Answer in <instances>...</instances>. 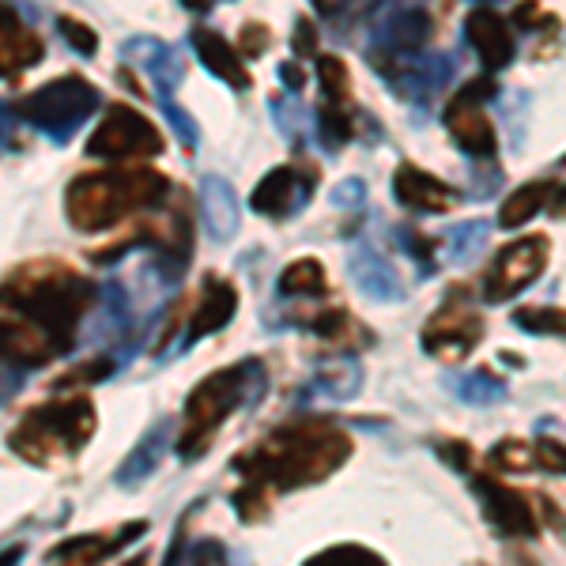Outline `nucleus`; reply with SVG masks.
<instances>
[{"mask_svg":"<svg viewBox=\"0 0 566 566\" xmlns=\"http://www.w3.org/2000/svg\"><path fill=\"white\" fill-rule=\"evenodd\" d=\"M98 103H103V98H98L95 84H87L84 76H61V80H53V84H42L39 91H31V95H23L20 103H15V114H20L27 125H34V129L57 136V140H69V136L95 114Z\"/></svg>","mask_w":566,"mask_h":566,"instance_id":"nucleus-6","label":"nucleus"},{"mask_svg":"<svg viewBox=\"0 0 566 566\" xmlns=\"http://www.w3.org/2000/svg\"><path fill=\"white\" fill-rule=\"evenodd\" d=\"M348 453H352V438L340 427L322 423V419H303V423L272 431L250 453H242L234 461V469L245 480L261 483V488L291 491L333 476L348 461Z\"/></svg>","mask_w":566,"mask_h":566,"instance_id":"nucleus-2","label":"nucleus"},{"mask_svg":"<svg viewBox=\"0 0 566 566\" xmlns=\"http://www.w3.org/2000/svg\"><path fill=\"white\" fill-rule=\"evenodd\" d=\"M4 133H8V125H4V109H0V140H4Z\"/></svg>","mask_w":566,"mask_h":566,"instance_id":"nucleus-44","label":"nucleus"},{"mask_svg":"<svg viewBox=\"0 0 566 566\" xmlns=\"http://www.w3.org/2000/svg\"><path fill=\"white\" fill-rule=\"evenodd\" d=\"M458 397L464 400V405H480V408L499 405V400L506 397V381L495 378L491 370H476L464 381H458Z\"/></svg>","mask_w":566,"mask_h":566,"instance_id":"nucleus-30","label":"nucleus"},{"mask_svg":"<svg viewBox=\"0 0 566 566\" xmlns=\"http://www.w3.org/2000/svg\"><path fill=\"white\" fill-rule=\"evenodd\" d=\"M547 197H552V186H547V181H528V186L514 189V193L506 197V205H502L499 223L502 227H522V223H528V219H533L547 205Z\"/></svg>","mask_w":566,"mask_h":566,"instance_id":"nucleus-24","label":"nucleus"},{"mask_svg":"<svg viewBox=\"0 0 566 566\" xmlns=\"http://www.w3.org/2000/svg\"><path fill=\"white\" fill-rule=\"evenodd\" d=\"M314 389L325 392L328 400H352L355 392L363 389V370L355 359H340V363H328V367L314 378Z\"/></svg>","mask_w":566,"mask_h":566,"instance_id":"nucleus-25","label":"nucleus"},{"mask_svg":"<svg viewBox=\"0 0 566 566\" xmlns=\"http://www.w3.org/2000/svg\"><path fill=\"white\" fill-rule=\"evenodd\" d=\"M488 234H491L488 219H472V223L450 227V234H446V242H450V261L453 264H469L483 250V245H488Z\"/></svg>","mask_w":566,"mask_h":566,"instance_id":"nucleus-26","label":"nucleus"},{"mask_svg":"<svg viewBox=\"0 0 566 566\" xmlns=\"http://www.w3.org/2000/svg\"><path fill=\"white\" fill-rule=\"evenodd\" d=\"M91 434H95V408H91L87 397H72L31 408L12 427L8 446L23 461L45 469V464H57L61 458H72V453L84 450Z\"/></svg>","mask_w":566,"mask_h":566,"instance_id":"nucleus-5","label":"nucleus"},{"mask_svg":"<svg viewBox=\"0 0 566 566\" xmlns=\"http://www.w3.org/2000/svg\"><path fill=\"white\" fill-rule=\"evenodd\" d=\"M170 193V181L151 167H117V170H95L69 186L65 212L76 231H106L122 223L125 216L155 208Z\"/></svg>","mask_w":566,"mask_h":566,"instance_id":"nucleus-3","label":"nucleus"},{"mask_svg":"<svg viewBox=\"0 0 566 566\" xmlns=\"http://www.w3.org/2000/svg\"><path fill=\"white\" fill-rule=\"evenodd\" d=\"M483 336V322L476 310L461 306V303H446L423 328V348L434 359L446 363H461L464 355L476 348V340Z\"/></svg>","mask_w":566,"mask_h":566,"instance_id":"nucleus-10","label":"nucleus"},{"mask_svg":"<svg viewBox=\"0 0 566 566\" xmlns=\"http://www.w3.org/2000/svg\"><path fill=\"white\" fill-rule=\"evenodd\" d=\"M148 533V522H133L129 528H122L117 536H76V541L57 547V559L65 566H98L103 559L117 552V547L133 544L136 536Z\"/></svg>","mask_w":566,"mask_h":566,"instance_id":"nucleus-22","label":"nucleus"},{"mask_svg":"<svg viewBox=\"0 0 566 566\" xmlns=\"http://www.w3.org/2000/svg\"><path fill=\"white\" fill-rule=\"evenodd\" d=\"M514 325L536 336H566V310H522V314H514Z\"/></svg>","mask_w":566,"mask_h":566,"instance_id":"nucleus-32","label":"nucleus"},{"mask_svg":"<svg viewBox=\"0 0 566 566\" xmlns=\"http://www.w3.org/2000/svg\"><path fill=\"white\" fill-rule=\"evenodd\" d=\"M129 53L144 61V69L151 72L155 87H159V98L163 103H175V87L181 84V61L175 50H167V45H159L155 39H136L129 45Z\"/></svg>","mask_w":566,"mask_h":566,"instance_id":"nucleus-23","label":"nucleus"},{"mask_svg":"<svg viewBox=\"0 0 566 566\" xmlns=\"http://www.w3.org/2000/svg\"><path fill=\"white\" fill-rule=\"evenodd\" d=\"M547 264V239H522L499 253L491 264L488 280H483V298L488 303H506V298L522 295V291L544 272Z\"/></svg>","mask_w":566,"mask_h":566,"instance_id":"nucleus-8","label":"nucleus"},{"mask_svg":"<svg viewBox=\"0 0 566 566\" xmlns=\"http://www.w3.org/2000/svg\"><path fill=\"white\" fill-rule=\"evenodd\" d=\"M42 61V39L31 31L15 8L0 4V76L31 69Z\"/></svg>","mask_w":566,"mask_h":566,"instance_id":"nucleus-15","label":"nucleus"},{"mask_svg":"<svg viewBox=\"0 0 566 566\" xmlns=\"http://www.w3.org/2000/svg\"><path fill=\"white\" fill-rule=\"evenodd\" d=\"M431 39V15L412 0H389L374 20V42L386 53H419Z\"/></svg>","mask_w":566,"mask_h":566,"instance_id":"nucleus-11","label":"nucleus"},{"mask_svg":"<svg viewBox=\"0 0 566 566\" xmlns=\"http://www.w3.org/2000/svg\"><path fill=\"white\" fill-rule=\"evenodd\" d=\"M314 193V178L303 167H276L272 175H264L253 189V212L269 216V219H287L295 212H303Z\"/></svg>","mask_w":566,"mask_h":566,"instance_id":"nucleus-12","label":"nucleus"},{"mask_svg":"<svg viewBox=\"0 0 566 566\" xmlns=\"http://www.w3.org/2000/svg\"><path fill=\"white\" fill-rule=\"evenodd\" d=\"M15 559H20V547H12V552H4V559H0V566H12Z\"/></svg>","mask_w":566,"mask_h":566,"instance_id":"nucleus-43","label":"nucleus"},{"mask_svg":"<svg viewBox=\"0 0 566 566\" xmlns=\"http://www.w3.org/2000/svg\"><path fill=\"white\" fill-rule=\"evenodd\" d=\"M280 76H283V84H287L291 91L303 87V69H298V65H280Z\"/></svg>","mask_w":566,"mask_h":566,"instance_id":"nucleus-41","label":"nucleus"},{"mask_svg":"<svg viewBox=\"0 0 566 566\" xmlns=\"http://www.w3.org/2000/svg\"><path fill=\"white\" fill-rule=\"evenodd\" d=\"M125 566H148V563H144V555H136V559H129Z\"/></svg>","mask_w":566,"mask_h":566,"instance_id":"nucleus-45","label":"nucleus"},{"mask_svg":"<svg viewBox=\"0 0 566 566\" xmlns=\"http://www.w3.org/2000/svg\"><path fill=\"white\" fill-rule=\"evenodd\" d=\"M57 31H61V39H65L76 53H84V57H95V50H98V34L91 31L87 23L72 20V15H57Z\"/></svg>","mask_w":566,"mask_h":566,"instance_id":"nucleus-33","label":"nucleus"},{"mask_svg":"<svg viewBox=\"0 0 566 566\" xmlns=\"http://www.w3.org/2000/svg\"><path fill=\"white\" fill-rule=\"evenodd\" d=\"M363 181L359 178H348V181H340L336 186V193H333V205H340V208H348V205H363Z\"/></svg>","mask_w":566,"mask_h":566,"instance_id":"nucleus-38","label":"nucleus"},{"mask_svg":"<svg viewBox=\"0 0 566 566\" xmlns=\"http://www.w3.org/2000/svg\"><path fill=\"white\" fill-rule=\"evenodd\" d=\"M200 208H205V227L216 242L234 239L239 231V200H234V189L227 186L223 178H205L200 186Z\"/></svg>","mask_w":566,"mask_h":566,"instance_id":"nucleus-21","label":"nucleus"},{"mask_svg":"<svg viewBox=\"0 0 566 566\" xmlns=\"http://www.w3.org/2000/svg\"><path fill=\"white\" fill-rule=\"evenodd\" d=\"M453 69H458L453 53H434V57L419 61L416 69L397 72V76H392V87H397L405 98H412V103H427V98H434L438 91L450 84Z\"/></svg>","mask_w":566,"mask_h":566,"instance_id":"nucleus-20","label":"nucleus"},{"mask_svg":"<svg viewBox=\"0 0 566 566\" xmlns=\"http://www.w3.org/2000/svg\"><path fill=\"white\" fill-rule=\"evenodd\" d=\"M106 374H114V359L98 355V359H91V363H84V367L69 370L65 378H57V386H84V381H103Z\"/></svg>","mask_w":566,"mask_h":566,"instance_id":"nucleus-35","label":"nucleus"},{"mask_svg":"<svg viewBox=\"0 0 566 566\" xmlns=\"http://www.w3.org/2000/svg\"><path fill=\"white\" fill-rule=\"evenodd\" d=\"M472 491L480 495L483 514H488V522L495 525L499 533H510V536H536V514H533V506L525 502V495H517V491L502 488V483L488 480V476H476V480H472Z\"/></svg>","mask_w":566,"mask_h":566,"instance_id":"nucleus-13","label":"nucleus"},{"mask_svg":"<svg viewBox=\"0 0 566 566\" xmlns=\"http://www.w3.org/2000/svg\"><path fill=\"white\" fill-rule=\"evenodd\" d=\"M488 95H495V84L483 80V84L464 87L450 106H446V129H450L453 144L472 155V159H491L495 155V133H491V122L483 117L480 103Z\"/></svg>","mask_w":566,"mask_h":566,"instance_id":"nucleus-9","label":"nucleus"},{"mask_svg":"<svg viewBox=\"0 0 566 566\" xmlns=\"http://www.w3.org/2000/svg\"><path fill=\"white\" fill-rule=\"evenodd\" d=\"M242 42H245V53H261V42L269 45V31H264V27H258V23H250L242 31Z\"/></svg>","mask_w":566,"mask_h":566,"instance_id":"nucleus-39","label":"nucleus"},{"mask_svg":"<svg viewBox=\"0 0 566 566\" xmlns=\"http://www.w3.org/2000/svg\"><path fill=\"white\" fill-rule=\"evenodd\" d=\"M348 272H352L355 287L367 298H374V303H400V298H405V283H400L397 269H392L378 250H370V245H359V250L352 253Z\"/></svg>","mask_w":566,"mask_h":566,"instance_id":"nucleus-16","label":"nucleus"},{"mask_svg":"<svg viewBox=\"0 0 566 566\" xmlns=\"http://www.w3.org/2000/svg\"><path fill=\"white\" fill-rule=\"evenodd\" d=\"M223 544L219 541H197L186 544V533L170 544V559L167 566H223Z\"/></svg>","mask_w":566,"mask_h":566,"instance_id":"nucleus-29","label":"nucleus"},{"mask_svg":"<svg viewBox=\"0 0 566 566\" xmlns=\"http://www.w3.org/2000/svg\"><path fill=\"white\" fill-rule=\"evenodd\" d=\"M181 4H186L189 12H212L216 0H181Z\"/></svg>","mask_w":566,"mask_h":566,"instance_id":"nucleus-42","label":"nucleus"},{"mask_svg":"<svg viewBox=\"0 0 566 566\" xmlns=\"http://www.w3.org/2000/svg\"><path fill=\"white\" fill-rule=\"evenodd\" d=\"M303 566H386V559H381V555H374L370 547L336 544V547H328V552L310 555Z\"/></svg>","mask_w":566,"mask_h":566,"instance_id":"nucleus-31","label":"nucleus"},{"mask_svg":"<svg viewBox=\"0 0 566 566\" xmlns=\"http://www.w3.org/2000/svg\"><path fill=\"white\" fill-rule=\"evenodd\" d=\"M261 389H264V367L258 359H242L239 367L208 374L186 400V423H181V438H178L181 458L189 461L197 453H205L219 427L239 412L242 405H250Z\"/></svg>","mask_w":566,"mask_h":566,"instance_id":"nucleus-4","label":"nucleus"},{"mask_svg":"<svg viewBox=\"0 0 566 566\" xmlns=\"http://www.w3.org/2000/svg\"><path fill=\"white\" fill-rule=\"evenodd\" d=\"M322 291H325V269H322V261L303 258V261L291 264V269H283L280 295H322Z\"/></svg>","mask_w":566,"mask_h":566,"instance_id":"nucleus-27","label":"nucleus"},{"mask_svg":"<svg viewBox=\"0 0 566 566\" xmlns=\"http://www.w3.org/2000/svg\"><path fill=\"white\" fill-rule=\"evenodd\" d=\"M159 151H163V136L155 133V125L144 114H136L133 106L122 103L106 109V117L98 122V129L87 140L91 159H106V163L155 159Z\"/></svg>","mask_w":566,"mask_h":566,"instance_id":"nucleus-7","label":"nucleus"},{"mask_svg":"<svg viewBox=\"0 0 566 566\" xmlns=\"http://www.w3.org/2000/svg\"><path fill=\"white\" fill-rule=\"evenodd\" d=\"M189 42H193L197 57L205 61V69L219 76L223 84H231L234 91H245L250 87V72H245L242 57L234 53V45L216 31H205V27H193L189 31Z\"/></svg>","mask_w":566,"mask_h":566,"instance_id":"nucleus-18","label":"nucleus"},{"mask_svg":"<svg viewBox=\"0 0 566 566\" xmlns=\"http://www.w3.org/2000/svg\"><path fill=\"white\" fill-rule=\"evenodd\" d=\"M464 34H469V45L476 50L480 65L488 76H495L499 69H506L514 61L517 45H514V34H510L506 20L491 8H476V12L464 20Z\"/></svg>","mask_w":566,"mask_h":566,"instance_id":"nucleus-14","label":"nucleus"},{"mask_svg":"<svg viewBox=\"0 0 566 566\" xmlns=\"http://www.w3.org/2000/svg\"><path fill=\"white\" fill-rule=\"evenodd\" d=\"M163 109H167L170 125H175V129H178L181 144H186V148H193V144H197V125L189 122L186 114H181V109H178V103H163Z\"/></svg>","mask_w":566,"mask_h":566,"instance_id":"nucleus-37","label":"nucleus"},{"mask_svg":"<svg viewBox=\"0 0 566 566\" xmlns=\"http://www.w3.org/2000/svg\"><path fill=\"white\" fill-rule=\"evenodd\" d=\"M95 303V283L69 264H27L0 287V359L45 367L76 344V328Z\"/></svg>","mask_w":566,"mask_h":566,"instance_id":"nucleus-1","label":"nucleus"},{"mask_svg":"<svg viewBox=\"0 0 566 566\" xmlns=\"http://www.w3.org/2000/svg\"><path fill=\"white\" fill-rule=\"evenodd\" d=\"M536 461H541L544 469L563 472L566 476V446L552 442V438H541V442H536Z\"/></svg>","mask_w":566,"mask_h":566,"instance_id":"nucleus-36","label":"nucleus"},{"mask_svg":"<svg viewBox=\"0 0 566 566\" xmlns=\"http://www.w3.org/2000/svg\"><path fill=\"white\" fill-rule=\"evenodd\" d=\"M491 461L499 464V469H533L536 464V446H525V442H499L495 450H491Z\"/></svg>","mask_w":566,"mask_h":566,"instance_id":"nucleus-34","label":"nucleus"},{"mask_svg":"<svg viewBox=\"0 0 566 566\" xmlns=\"http://www.w3.org/2000/svg\"><path fill=\"white\" fill-rule=\"evenodd\" d=\"M298 53H314V27L298 20Z\"/></svg>","mask_w":566,"mask_h":566,"instance_id":"nucleus-40","label":"nucleus"},{"mask_svg":"<svg viewBox=\"0 0 566 566\" xmlns=\"http://www.w3.org/2000/svg\"><path fill=\"white\" fill-rule=\"evenodd\" d=\"M234 310H239V291H234L231 283H223L219 276H208L205 280V298H200L193 322H189V328H186V344L200 340V336L219 333V328L234 317Z\"/></svg>","mask_w":566,"mask_h":566,"instance_id":"nucleus-19","label":"nucleus"},{"mask_svg":"<svg viewBox=\"0 0 566 566\" xmlns=\"http://www.w3.org/2000/svg\"><path fill=\"white\" fill-rule=\"evenodd\" d=\"M392 193H397L400 205L416 208V212H450V208L458 205L450 186H442L434 175L412 167V163L397 167V175H392Z\"/></svg>","mask_w":566,"mask_h":566,"instance_id":"nucleus-17","label":"nucleus"},{"mask_svg":"<svg viewBox=\"0 0 566 566\" xmlns=\"http://www.w3.org/2000/svg\"><path fill=\"white\" fill-rule=\"evenodd\" d=\"M167 431H170V423H159L155 431L144 438L140 446H136V453L129 461H125V469H122V483H133V480H140V476H148V472L155 469V461H159V453H163V446H167Z\"/></svg>","mask_w":566,"mask_h":566,"instance_id":"nucleus-28","label":"nucleus"}]
</instances>
